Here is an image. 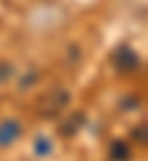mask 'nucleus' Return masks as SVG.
Instances as JSON below:
<instances>
[{"instance_id":"f257e3e1","label":"nucleus","mask_w":148,"mask_h":161,"mask_svg":"<svg viewBox=\"0 0 148 161\" xmlns=\"http://www.w3.org/2000/svg\"><path fill=\"white\" fill-rule=\"evenodd\" d=\"M67 104H69V94L64 89H54V92L44 94L42 99H40L37 109H40V114H44V117H57Z\"/></svg>"},{"instance_id":"f03ea898","label":"nucleus","mask_w":148,"mask_h":161,"mask_svg":"<svg viewBox=\"0 0 148 161\" xmlns=\"http://www.w3.org/2000/svg\"><path fill=\"white\" fill-rule=\"evenodd\" d=\"M114 64L121 69V72H133L141 67V57L128 47V45H121L116 52H114Z\"/></svg>"},{"instance_id":"7ed1b4c3","label":"nucleus","mask_w":148,"mask_h":161,"mask_svg":"<svg viewBox=\"0 0 148 161\" xmlns=\"http://www.w3.org/2000/svg\"><path fill=\"white\" fill-rule=\"evenodd\" d=\"M20 134H22L20 121H15V119L0 121V146H10L15 139H20Z\"/></svg>"},{"instance_id":"20e7f679","label":"nucleus","mask_w":148,"mask_h":161,"mask_svg":"<svg viewBox=\"0 0 148 161\" xmlns=\"http://www.w3.org/2000/svg\"><path fill=\"white\" fill-rule=\"evenodd\" d=\"M109 156H111V161H128L131 159V146L126 141H114L111 149H109Z\"/></svg>"},{"instance_id":"39448f33","label":"nucleus","mask_w":148,"mask_h":161,"mask_svg":"<svg viewBox=\"0 0 148 161\" xmlns=\"http://www.w3.org/2000/svg\"><path fill=\"white\" fill-rule=\"evenodd\" d=\"M82 124H84V114H72L67 121H62L59 131H62L64 136H72V134H77V131L82 129Z\"/></svg>"},{"instance_id":"423d86ee","label":"nucleus","mask_w":148,"mask_h":161,"mask_svg":"<svg viewBox=\"0 0 148 161\" xmlns=\"http://www.w3.org/2000/svg\"><path fill=\"white\" fill-rule=\"evenodd\" d=\"M35 154L42 159V156H49L52 154V141L47 139V136H37L35 139Z\"/></svg>"},{"instance_id":"0eeeda50","label":"nucleus","mask_w":148,"mask_h":161,"mask_svg":"<svg viewBox=\"0 0 148 161\" xmlns=\"http://www.w3.org/2000/svg\"><path fill=\"white\" fill-rule=\"evenodd\" d=\"M133 139L136 141H146V124H141V129H133Z\"/></svg>"}]
</instances>
